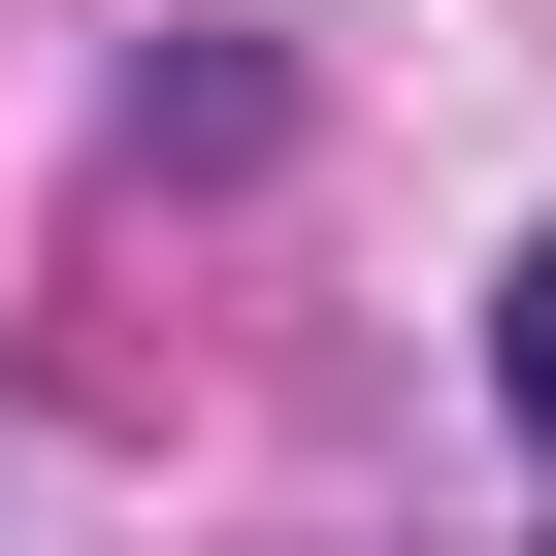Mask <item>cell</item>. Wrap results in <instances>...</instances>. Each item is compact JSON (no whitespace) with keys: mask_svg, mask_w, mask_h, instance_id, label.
<instances>
[{"mask_svg":"<svg viewBox=\"0 0 556 556\" xmlns=\"http://www.w3.org/2000/svg\"><path fill=\"white\" fill-rule=\"evenodd\" d=\"M491 393H523V458H556V229H523V295H491Z\"/></svg>","mask_w":556,"mask_h":556,"instance_id":"6da1fadb","label":"cell"}]
</instances>
